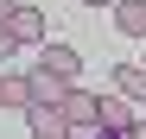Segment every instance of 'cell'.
Here are the masks:
<instances>
[{
    "label": "cell",
    "mask_w": 146,
    "mask_h": 139,
    "mask_svg": "<svg viewBox=\"0 0 146 139\" xmlns=\"http://www.w3.org/2000/svg\"><path fill=\"white\" fill-rule=\"evenodd\" d=\"M26 120H32V133H38V139H70V133H76L64 108H44V101H38V108L26 114Z\"/></svg>",
    "instance_id": "obj_3"
},
{
    "label": "cell",
    "mask_w": 146,
    "mask_h": 139,
    "mask_svg": "<svg viewBox=\"0 0 146 139\" xmlns=\"http://www.w3.org/2000/svg\"><path fill=\"white\" fill-rule=\"evenodd\" d=\"M127 139H146V120H133V133H127Z\"/></svg>",
    "instance_id": "obj_12"
},
{
    "label": "cell",
    "mask_w": 146,
    "mask_h": 139,
    "mask_svg": "<svg viewBox=\"0 0 146 139\" xmlns=\"http://www.w3.org/2000/svg\"><path fill=\"white\" fill-rule=\"evenodd\" d=\"M32 95H38L44 108H57V101L70 95V82H64V76H51V70H32Z\"/></svg>",
    "instance_id": "obj_8"
},
{
    "label": "cell",
    "mask_w": 146,
    "mask_h": 139,
    "mask_svg": "<svg viewBox=\"0 0 146 139\" xmlns=\"http://www.w3.org/2000/svg\"><path fill=\"white\" fill-rule=\"evenodd\" d=\"M13 51H19V38H13V26H0V63H7Z\"/></svg>",
    "instance_id": "obj_10"
},
{
    "label": "cell",
    "mask_w": 146,
    "mask_h": 139,
    "mask_svg": "<svg viewBox=\"0 0 146 139\" xmlns=\"http://www.w3.org/2000/svg\"><path fill=\"white\" fill-rule=\"evenodd\" d=\"M57 108L70 114V127H95V120H102V95H89V89H70Z\"/></svg>",
    "instance_id": "obj_1"
},
{
    "label": "cell",
    "mask_w": 146,
    "mask_h": 139,
    "mask_svg": "<svg viewBox=\"0 0 146 139\" xmlns=\"http://www.w3.org/2000/svg\"><path fill=\"white\" fill-rule=\"evenodd\" d=\"M114 95L121 101H146V63H121L114 70Z\"/></svg>",
    "instance_id": "obj_5"
},
{
    "label": "cell",
    "mask_w": 146,
    "mask_h": 139,
    "mask_svg": "<svg viewBox=\"0 0 146 139\" xmlns=\"http://www.w3.org/2000/svg\"><path fill=\"white\" fill-rule=\"evenodd\" d=\"M114 26L127 38H146V0H114Z\"/></svg>",
    "instance_id": "obj_7"
},
{
    "label": "cell",
    "mask_w": 146,
    "mask_h": 139,
    "mask_svg": "<svg viewBox=\"0 0 146 139\" xmlns=\"http://www.w3.org/2000/svg\"><path fill=\"white\" fill-rule=\"evenodd\" d=\"M0 108L32 114V108H38V95H32V76H0Z\"/></svg>",
    "instance_id": "obj_4"
},
{
    "label": "cell",
    "mask_w": 146,
    "mask_h": 139,
    "mask_svg": "<svg viewBox=\"0 0 146 139\" xmlns=\"http://www.w3.org/2000/svg\"><path fill=\"white\" fill-rule=\"evenodd\" d=\"M7 26H13V38H19V44H44V13H38V7H19Z\"/></svg>",
    "instance_id": "obj_6"
},
{
    "label": "cell",
    "mask_w": 146,
    "mask_h": 139,
    "mask_svg": "<svg viewBox=\"0 0 146 139\" xmlns=\"http://www.w3.org/2000/svg\"><path fill=\"white\" fill-rule=\"evenodd\" d=\"M70 139H127V133H114V127H102V120H95V127H76Z\"/></svg>",
    "instance_id": "obj_9"
},
{
    "label": "cell",
    "mask_w": 146,
    "mask_h": 139,
    "mask_svg": "<svg viewBox=\"0 0 146 139\" xmlns=\"http://www.w3.org/2000/svg\"><path fill=\"white\" fill-rule=\"evenodd\" d=\"M38 70H51V76H64L70 89H76V70H83V57L70 51V44H44V51H38Z\"/></svg>",
    "instance_id": "obj_2"
},
{
    "label": "cell",
    "mask_w": 146,
    "mask_h": 139,
    "mask_svg": "<svg viewBox=\"0 0 146 139\" xmlns=\"http://www.w3.org/2000/svg\"><path fill=\"white\" fill-rule=\"evenodd\" d=\"M13 13H19V0H0V26H7V19H13Z\"/></svg>",
    "instance_id": "obj_11"
},
{
    "label": "cell",
    "mask_w": 146,
    "mask_h": 139,
    "mask_svg": "<svg viewBox=\"0 0 146 139\" xmlns=\"http://www.w3.org/2000/svg\"><path fill=\"white\" fill-rule=\"evenodd\" d=\"M140 63H146V57H140Z\"/></svg>",
    "instance_id": "obj_14"
},
{
    "label": "cell",
    "mask_w": 146,
    "mask_h": 139,
    "mask_svg": "<svg viewBox=\"0 0 146 139\" xmlns=\"http://www.w3.org/2000/svg\"><path fill=\"white\" fill-rule=\"evenodd\" d=\"M83 7H114V0H83Z\"/></svg>",
    "instance_id": "obj_13"
}]
</instances>
